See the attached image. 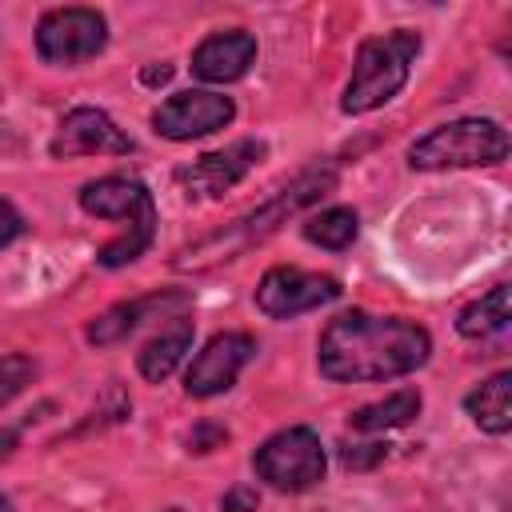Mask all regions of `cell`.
<instances>
[{
  "label": "cell",
  "mask_w": 512,
  "mask_h": 512,
  "mask_svg": "<svg viewBox=\"0 0 512 512\" xmlns=\"http://www.w3.org/2000/svg\"><path fill=\"white\" fill-rule=\"evenodd\" d=\"M432 352V336L424 324L404 316H372V312H344L328 320L316 344L320 376L336 384L360 380H392L416 372Z\"/></svg>",
  "instance_id": "cell-1"
},
{
  "label": "cell",
  "mask_w": 512,
  "mask_h": 512,
  "mask_svg": "<svg viewBox=\"0 0 512 512\" xmlns=\"http://www.w3.org/2000/svg\"><path fill=\"white\" fill-rule=\"evenodd\" d=\"M332 188H336V164H328V160H324V164H312V168H304L288 188H280L268 204H260L256 212H248V216L224 224L220 232L196 240V244L184 248V252H176L172 264L200 272V268H212V264H220V260H236L240 252H248L252 244L268 240L280 224H288V216H296L300 208L316 204V200L328 196Z\"/></svg>",
  "instance_id": "cell-2"
},
{
  "label": "cell",
  "mask_w": 512,
  "mask_h": 512,
  "mask_svg": "<svg viewBox=\"0 0 512 512\" xmlns=\"http://www.w3.org/2000/svg\"><path fill=\"white\" fill-rule=\"evenodd\" d=\"M80 208L96 220H120L124 232L116 240H108L96 260L104 268H120V264H132L148 252L152 236H156V204H152V192L132 180V176H100V180H88L80 188Z\"/></svg>",
  "instance_id": "cell-3"
},
{
  "label": "cell",
  "mask_w": 512,
  "mask_h": 512,
  "mask_svg": "<svg viewBox=\"0 0 512 512\" xmlns=\"http://www.w3.org/2000/svg\"><path fill=\"white\" fill-rule=\"evenodd\" d=\"M420 52V32L412 28H396L384 36H368L356 48V64H352V80L340 96V108L348 116H364L380 104H388L412 72V60Z\"/></svg>",
  "instance_id": "cell-4"
},
{
  "label": "cell",
  "mask_w": 512,
  "mask_h": 512,
  "mask_svg": "<svg viewBox=\"0 0 512 512\" xmlns=\"http://www.w3.org/2000/svg\"><path fill=\"white\" fill-rule=\"evenodd\" d=\"M504 156H508V132L500 120H488V116H464V120L440 124L408 148V164L424 172L476 168V164L484 168V164H500Z\"/></svg>",
  "instance_id": "cell-5"
},
{
  "label": "cell",
  "mask_w": 512,
  "mask_h": 512,
  "mask_svg": "<svg viewBox=\"0 0 512 512\" xmlns=\"http://www.w3.org/2000/svg\"><path fill=\"white\" fill-rule=\"evenodd\" d=\"M252 472L276 492H308L324 480L328 456L312 428H280L252 452Z\"/></svg>",
  "instance_id": "cell-6"
},
{
  "label": "cell",
  "mask_w": 512,
  "mask_h": 512,
  "mask_svg": "<svg viewBox=\"0 0 512 512\" xmlns=\"http://www.w3.org/2000/svg\"><path fill=\"white\" fill-rule=\"evenodd\" d=\"M108 44V20L96 8H52L36 24V52L44 64H84Z\"/></svg>",
  "instance_id": "cell-7"
},
{
  "label": "cell",
  "mask_w": 512,
  "mask_h": 512,
  "mask_svg": "<svg viewBox=\"0 0 512 512\" xmlns=\"http://www.w3.org/2000/svg\"><path fill=\"white\" fill-rule=\"evenodd\" d=\"M340 296V280L320 276V272H304L292 264H276L260 276L256 284V308L272 320H292L300 312L324 308Z\"/></svg>",
  "instance_id": "cell-8"
},
{
  "label": "cell",
  "mask_w": 512,
  "mask_h": 512,
  "mask_svg": "<svg viewBox=\"0 0 512 512\" xmlns=\"http://www.w3.org/2000/svg\"><path fill=\"white\" fill-rule=\"evenodd\" d=\"M264 152H268V144L264 140H236V144H228V148H216V152H204V156H196L188 168H180L176 172V184L184 188V196H192V200H216V196H224L228 188H236L260 160H264Z\"/></svg>",
  "instance_id": "cell-9"
},
{
  "label": "cell",
  "mask_w": 512,
  "mask_h": 512,
  "mask_svg": "<svg viewBox=\"0 0 512 512\" xmlns=\"http://www.w3.org/2000/svg\"><path fill=\"white\" fill-rule=\"evenodd\" d=\"M252 356H256V340H252L248 332H216V336L196 352V360L188 364V372H184V392L196 396V400H208V396L228 392Z\"/></svg>",
  "instance_id": "cell-10"
},
{
  "label": "cell",
  "mask_w": 512,
  "mask_h": 512,
  "mask_svg": "<svg viewBox=\"0 0 512 512\" xmlns=\"http://www.w3.org/2000/svg\"><path fill=\"white\" fill-rule=\"evenodd\" d=\"M232 116H236L232 96L192 88V92L168 96V100L152 112V128H156L160 136H168V140H196V136H208V132L228 128Z\"/></svg>",
  "instance_id": "cell-11"
},
{
  "label": "cell",
  "mask_w": 512,
  "mask_h": 512,
  "mask_svg": "<svg viewBox=\"0 0 512 512\" xmlns=\"http://www.w3.org/2000/svg\"><path fill=\"white\" fill-rule=\"evenodd\" d=\"M48 152L56 160H72V156H128L132 140H128L124 128H116V120L108 112L84 104V108H72L60 120Z\"/></svg>",
  "instance_id": "cell-12"
},
{
  "label": "cell",
  "mask_w": 512,
  "mask_h": 512,
  "mask_svg": "<svg viewBox=\"0 0 512 512\" xmlns=\"http://www.w3.org/2000/svg\"><path fill=\"white\" fill-rule=\"evenodd\" d=\"M252 60H256V36L244 28H228V32H216L196 44L192 76H200L208 84H232L252 68Z\"/></svg>",
  "instance_id": "cell-13"
},
{
  "label": "cell",
  "mask_w": 512,
  "mask_h": 512,
  "mask_svg": "<svg viewBox=\"0 0 512 512\" xmlns=\"http://www.w3.org/2000/svg\"><path fill=\"white\" fill-rule=\"evenodd\" d=\"M188 304V292H148V296H136V300H124L108 312H100L92 324H88V344L104 348V344H116L124 336H132L152 312H168V308H180Z\"/></svg>",
  "instance_id": "cell-14"
},
{
  "label": "cell",
  "mask_w": 512,
  "mask_h": 512,
  "mask_svg": "<svg viewBox=\"0 0 512 512\" xmlns=\"http://www.w3.org/2000/svg\"><path fill=\"white\" fill-rule=\"evenodd\" d=\"M192 336H196V324L192 316H172L168 328H160V336H152L140 352H136V368L144 380L160 384L176 372V364L184 360V352L192 348Z\"/></svg>",
  "instance_id": "cell-15"
},
{
  "label": "cell",
  "mask_w": 512,
  "mask_h": 512,
  "mask_svg": "<svg viewBox=\"0 0 512 512\" xmlns=\"http://www.w3.org/2000/svg\"><path fill=\"white\" fill-rule=\"evenodd\" d=\"M464 408H468V416H472L484 432L504 436V432L512 428V372H508V368H504V372H492L480 388H472V392L464 396Z\"/></svg>",
  "instance_id": "cell-16"
},
{
  "label": "cell",
  "mask_w": 512,
  "mask_h": 512,
  "mask_svg": "<svg viewBox=\"0 0 512 512\" xmlns=\"http://www.w3.org/2000/svg\"><path fill=\"white\" fill-rule=\"evenodd\" d=\"M420 392L416 388H400L384 400H372L364 408H356L348 416V428L352 432H388V428H404L412 416H420Z\"/></svg>",
  "instance_id": "cell-17"
},
{
  "label": "cell",
  "mask_w": 512,
  "mask_h": 512,
  "mask_svg": "<svg viewBox=\"0 0 512 512\" xmlns=\"http://www.w3.org/2000/svg\"><path fill=\"white\" fill-rule=\"evenodd\" d=\"M504 328H508V284H496L456 316V332L464 340H488V336H500Z\"/></svg>",
  "instance_id": "cell-18"
},
{
  "label": "cell",
  "mask_w": 512,
  "mask_h": 512,
  "mask_svg": "<svg viewBox=\"0 0 512 512\" xmlns=\"http://www.w3.org/2000/svg\"><path fill=\"white\" fill-rule=\"evenodd\" d=\"M356 232H360V216L352 208H324V212H316V216L304 220V240L308 244H320L328 252L348 248L356 240Z\"/></svg>",
  "instance_id": "cell-19"
},
{
  "label": "cell",
  "mask_w": 512,
  "mask_h": 512,
  "mask_svg": "<svg viewBox=\"0 0 512 512\" xmlns=\"http://www.w3.org/2000/svg\"><path fill=\"white\" fill-rule=\"evenodd\" d=\"M32 380H36V360L32 356H24V352L0 356V404H8L12 396H20Z\"/></svg>",
  "instance_id": "cell-20"
},
{
  "label": "cell",
  "mask_w": 512,
  "mask_h": 512,
  "mask_svg": "<svg viewBox=\"0 0 512 512\" xmlns=\"http://www.w3.org/2000/svg\"><path fill=\"white\" fill-rule=\"evenodd\" d=\"M388 456V444H340L344 468H372Z\"/></svg>",
  "instance_id": "cell-21"
},
{
  "label": "cell",
  "mask_w": 512,
  "mask_h": 512,
  "mask_svg": "<svg viewBox=\"0 0 512 512\" xmlns=\"http://www.w3.org/2000/svg\"><path fill=\"white\" fill-rule=\"evenodd\" d=\"M20 232H24V216H20L8 200H0V248H4V244H12Z\"/></svg>",
  "instance_id": "cell-22"
},
{
  "label": "cell",
  "mask_w": 512,
  "mask_h": 512,
  "mask_svg": "<svg viewBox=\"0 0 512 512\" xmlns=\"http://www.w3.org/2000/svg\"><path fill=\"white\" fill-rule=\"evenodd\" d=\"M228 440V432L224 428H216V424H200L192 436H188V444H192V452H212L216 444H224Z\"/></svg>",
  "instance_id": "cell-23"
},
{
  "label": "cell",
  "mask_w": 512,
  "mask_h": 512,
  "mask_svg": "<svg viewBox=\"0 0 512 512\" xmlns=\"http://www.w3.org/2000/svg\"><path fill=\"white\" fill-rule=\"evenodd\" d=\"M256 504H260V496H256V488H232L224 500H220V508L224 512H256Z\"/></svg>",
  "instance_id": "cell-24"
},
{
  "label": "cell",
  "mask_w": 512,
  "mask_h": 512,
  "mask_svg": "<svg viewBox=\"0 0 512 512\" xmlns=\"http://www.w3.org/2000/svg\"><path fill=\"white\" fill-rule=\"evenodd\" d=\"M140 80H144V84H168V80H172V68H168V64H152V68L140 72Z\"/></svg>",
  "instance_id": "cell-25"
},
{
  "label": "cell",
  "mask_w": 512,
  "mask_h": 512,
  "mask_svg": "<svg viewBox=\"0 0 512 512\" xmlns=\"http://www.w3.org/2000/svg\"><path fill=\"white\" fill-rule=\"evenodd\" d=\"M16 444H20V436H16L12 428H0V464H4V460L16 452Z\"/></svg>",
  "instance_id": "cell-26"
},
{
  "label": "cell",
  "mask_w": 512,
  "mask_h": 512,
  "mask_svg": "<svg viewBox=\"0 0 512 512\" xmlns=\"http://www.w3.org/2000/svg\"><path fill=\"white\" fill-rule=\"evenodd\" d=\"M0 512H12V500L8 496H0Z\"/></svg>",
  "instance_id": "cell-27"
}]
</instances>
